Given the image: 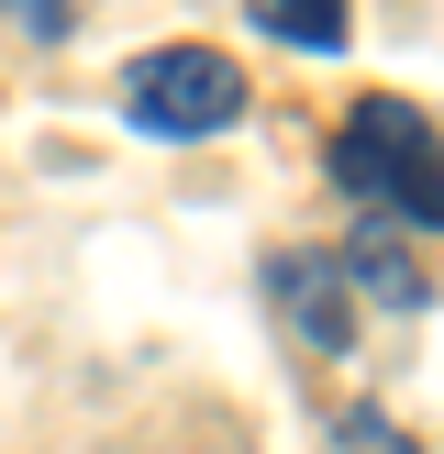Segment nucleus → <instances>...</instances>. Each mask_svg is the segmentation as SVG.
I'll return each mask as SVG.
<instances>
[{"label": "nucleus", "mask_w": 444, "mask_h": 454, "mask_svg": "<svg viewBox=\"0 0 444 454\" xmlns=\"http://www.w3.org/2000/svg\"><path fill=\"white\" fill-rule=\"evenodd\" d=\"M256 34H278V44H311V56H345V34H355V22L333 12V0H256Z\"/></svg>", "instance_id": "nucleus-5"}, {"label": "nucleus", "mask_w": 444, "mask_h": 454, "mask_svg": "<svg viewBox=\"0 0 444 454\" xmlns=\"http://www.w3.org/2000/svg\"><path fill=\"white\" fill-rule=\"evenodd\" d=\"M266 288H278L289 333H311L322 355L355 344V300H345V266H333V255H278V266H266Z\"/></svg>", "instance_id": "nucleus-3"}, {"label": "nucleus", "mask_w": 444, "mask_h": 454, "mask_svg": "<svg viewBox=\"0 0 444 454\" xmlns=\"http://www.w3.org/2000/svg\"><path fill=\"white\" fill-rule=\"evenodd\" d=\"M333 443H345V454H411V433H389L377 411H345V421H333Z\"/></svg>", "instance_id": "nucleus-6"}, {"label": "nucleus", "mask_w": 444, "mask_h": 454, "mask_svg": "<svg viewBox=\"0 0 444 454\" xmlns=\"http://www.w3.org/2000/svg\"><path fill=\"white\" fill-rule=\"evenodd\" d=\"M333 189H355L377 222H444V145L411 100H355L333 133Z\"/></svg>", "instance_id": "nucleus-1"}, {"label": "nucleus", "mask_w": 444, "mask_h": 454, "mask_svg": "<svg viewBox=\"0 0 444 454\" xmlns=\"http://www.w3.org/2000/svg\"><path fill=\"white\" fill-rule=\"evenodd\" d=\"M333 266H345V278L367 288L377 310H422V300H433V278H422V255L400 244V222H367V233H355V244H345Z\"/></svg>", "instance_id": "nucleus-4"}, {"label": "nucleus", "mask_w": 444, "mask_h": 454, "mask_svg": "<svg viewBox=\"0 0 444 454\" xmlns=\"http://www.w3.org/2000/svg\"><path fill=\"white\" fill-rule=\"evenodd\" d=\"M123 122L155 133V145H200V133L244 122V67L222 44H155V56L123 67Z\"/></svg>", "instance_id": "nucleus-2"}]
</instances>
